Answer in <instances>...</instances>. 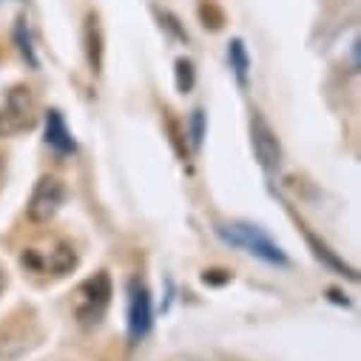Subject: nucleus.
I'll list each match as a JSON object with an SVG mask.
<instances>
[{
  "instance_id": "obj_1",
  "label": "nucleus",
  "mask_w": 361,
  "mask_h": 361,
  "mask_svg": "<svg viewBox=\"0 0 361 361\" xmlns=\"http://www.w3.org/2000/svg\"><path fill=\"white\" fill-rule=\"evenodd\" d=\"M216 233L228 242V245H233V247H242V250H247V253H253V256H259L262 262H267V264H288V256H285V250L270 239L264 231H259L256 225H245V222H233V225H216Z\"/></svg>"
},
{
  "instance_id": "obj_2",
  "label": "nucleus",
  "mask_w": 361,
  "mask_h": 361,
  "mask_svg": "<svg viewBox=\"0 0 361 361\" xmlns=\"http://www.w3.org/2000/svg\"><path fill=\"white\" fill-rule=\"evenodd\" d=\"M111 305V279L109 274H94L74 290V316L82 327H97Z\"/></svg>"
},
{
  "instance_id": "obj_3",
  "label": "nucleus",
  "mask_w": 361,
  "mask_h": 361,
  "mask_svg": "<svg viewBox=\"0 0 361 361\" xmlns=\"http://www.w3.org/2000/svg\"><path fill=\"white\" fill-rule=\"evenodd\" d=\"M37 123V103L29 85H15L0 106V137H18Z\"/></svg>"
},
{
  "instance_id": "obj_4",
  "label": "nucleus",
  "mask_w": 361,
  "mask_h": 361,
  "mask_svg": "<svg viewBox=\"0 0 361 361\" xmlns=\"http://www.w3.org/2000/svg\"><path fill=\"white\" fill-rule=\"evenodd\" d=\"M66 202V188L57 176H40L37 185L29 197V205H26V214L35 225H46L57 216V211L63 208Z\"/></svg>"
},
{
  "instance_id": "obj_5",
  "label": "nucleus",
  "mask_w": 361,
  "mask_h": 361,
  "mask_svg": "<svg viewBox=\"0 0 361 361\" xmlns=\"http://www.w3.org/2000/svg\"><path fill=\"white\" fill-rule=\"evenodd\" d=\"M151 293L140 279L128 285V341L140 344L151 330Z\"/></svg>"
},
{
  "instance_id": "obj_6",
  "label": "nucleus",
  "mask_w": 361,
  "mask_h": 361,
  "mask_svg": "<svg viewBox=\"0 0 361 361\" xmlns=\"http://www.w3.org/2000/svg\"><path fill=\"white\" fill-rule=\"evenodd\" d=\"M250 142H253V154L259 159V165L264 171H276L282 165V145L276 131L267 126V120L262 114L250 117Z\"/></svg>"
},
{
  "instance_id": "obj_7",
  "label": "nucleus",
  "mask_w": 361,
  "mask_h": 361,
  "mask_svg": "<svg viewBox=\"0 0 361 361\" xmlns=\"http://www.w3.org/2000/svg\"><path fill=\"white\" fill-rule=\"evenodd\" d=\"M23 264L37 270V274H54V276H63L68 270H74L77 264V256L68 245H54L51 250H37V247H29L23 253Z\"/></svg>"
},
{
  "instance_id": "obj_8",
  "label": "nucleus",
  "mask_w": 361,
  "mask_h": 361,
  "mask_svg": "<svg viewBox=\"0 0 361 361\" xmlns=\"http://www.w3.org/2000/svg\"><path fill=\"white\" fill-rule=\"evenodd\" d=\"M46 145L57 154H74V137H71L63 114L54 109L46 114Z\"/></svg>"
},
{
  "instance_id": "obj_9",
  "label": "nucleus",
  "mask_w": 361,
  "mask_h": 361,
  "mask_svg": "<svg viewBox=\"0 0 361 361\" xmlns=\"http://www.w3.org/2000/svg\"><path fill=\"white\" fill-rule=\"evenodd\" d=\"M85 49H88V63H92L94 71H100L103 66V37H100V23L94 15H88V23H85Z\"/></svg>"
},
{
  "instance_id": "obj_10",
  "label": "nucleus",
  "mask_w": 361,
  "mask_h": 361,
  "mask_svg": "<svg viewBox=\"0 0 361 361\" xmlns=\"http://www.w3.org/2000/svg\"><path fill=\"white\" fill-rule=\"evenodd\" d=\"M228 57H231V68L236 71V80L245 85L247 82V68H250V57H247V51H245V43L236 37V40H231V46H228Z\"/></svg>"
},
{
  "instance_id": "obj_11",
  "label": "nucleus",
  "mask_w": 361,
  "mask_h": 361,
  "mask_svg": "<svg viewBox=\"0 0 361 361\" xmlns=\"http://www.w3.org/2000/svg\"><path fill=\"white\" fill-rule=\"evenodd\" d=\"M307 239H310V245L316 247V256H319V259H324V262H327L330 267H336V270H338V274H347L350 279H355V274H353V267H347V264H344V262H341L338 256H333V253H330V247H324V245H322V242H316L313 236H307Z\"/></svg>"
},
{
  "instance_id": "obj_12",
  "label": "nucleus",
  "mask_w": 361,
  "mask_h": 361,
  "mask_svg": "<svg viewBox=\"0 0 361 361\" xmlns=\"http://www.w3.org/2000/svg\"><path fill=\"white\" fill-rule=\"evenodd\" d=\"M194 85V63L191 60H176V88L179 92H191Z\"/></svg>"
},
{
  "instance_id": "obj_13",
  "label": "nucleus",
  "mask_w": 361,
  "mask_h": 361,
  "mask_svg": "<svg viewBox=\"0 0 361 361\" xmlns=\"http://www.w3.org/2000/svg\"><path fill=\"white\" fill-rule=\"evenodd\" d=\"M191 137H194V148H200L202 137H205V114L202 111H194V117H191Z\"/></svg>"
},
{
  "instance_id": "obj_14",
  "label": "nucleus",
  "mask_w": 361,
  "mask_h": 361,
  "mask_svg": "<svg viewBox=\"0 0 361 361\" xmlns=\"http://www.w3.org/2000/svg\"><path fill=\"white\" fill-rule=\"evenodd\" d=\"M4 285H6V282H4V274H0V290H4Z\"/></svg>"
}]
</instances>
